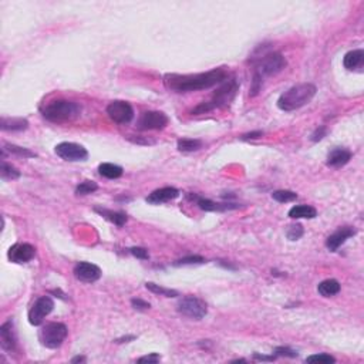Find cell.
<instances>
[{"mask_svg":"<svg viewBox=\"0 0 364 364\" xmlns=\"http://www.w3.org/2000/svg\"><path fill=\"white\" fill-rule=\"evenodd\" d=\"M168 125V117L161 111H145L138 118L137 128L140 131L164 130Z\"/></svg>","mask_w":364,"mask_h":364,"instance_id":"cell-10","label":"cell"},{"mask_svg":"<svg viewBox=\"0 0 364 364\" xmlns=\"http://www.w3.org/2000/svg\"><path fill=\"white\" fill-rule=\"evenodd\" d=\"M179 195V191L177 188L174 186H165V188H160L157 189L152 194H149V197L147 198V202L149 204H164V202H168V201H173L175 198Z\"/></svg>","mask_w":364,"mask_h":364,"instance_id":"cell-16","label":"cell"},{"mask_svg":"<svg viewBox=\"0 0 364 364\" xmlns=\"http://www.w3.org/2000/svg\"><path fill=\"white\" fill-rule=\"evenodd\" d=\"M195 199H197V204L199 205V208L204 210H226L238 208V205L216 204V202H212L210 199H205V198H195Z\"/></svg>","mask_w":364,"mask_h":364,"instance_id":"cell-24","label":"cell"},{"mask_svg":"<svg viewBox=\"0 0 364 364\" xmlns=\"http://www.w3.org/2000/svg\"><path fill=\"white\" fill-rule=\"evenodd\" d=\"M107 114L114 123L128 124L134 118V108L125 101H112L107 107Z\"/></svg>","mask_w":364,"mask_h":364,"instance_id":"cell-11","label":"cell"},{"mask_svg":"<svg viewBox=\"0 0 364 364\" xmlns=\"http://www.w3.org/2000/svg\"><path fill=\"white\" fill-rule=\"evenodd\" d=\"M303 234H304V231H303V226L300 225V223L290 225L289 229H288V238H289L290 241H297V239H300V238L303 236Z\"/></svg>","mask_w":364,"mask_h":364,"instance_id":"cell-32","label":"cell"},{"mask_svg":"<svg viewBox=\"0 0 364 364\" xmlns=\"http://www.w3.org/2000/svg\"><path fill=\"white\" fill-rule=\"evenodd\" d=\"M5 149H7L9 152L12 154L19 155V157H25V158H31V157H36L34 152H31L27 148H22V147H17V145H13V144H6L5 145Z\"/></svg>","mask_w":364,"mask_h":364,"instance_id":"cell-30","label":"cell"},{"mask_svg":"<svg viewBox=\"0 0 364 364\" xmlns=\"http://www.w3.org/2000/svg\"><path fill=\"white\" fill-rule=\"evenodd\" d=\"M145 288H147L148 290H151V292L155 293V295H161V296H165V297L178 296V292H177V290L162 288V286H160V284H155L152 283V282H147V283H145Z\"/></svg>","mask_w":364,"mask_h":364,"instance_id":"cell-26","label":"cell"},{"mask_svg":"<svg viewBox=\"0 0 364 364\" xmlns=\"http://www.w3.org/2000/svg\"><path fill=\"white\" fill-rule=\"evenodd\" d=\"M177 310L182 316L194 319V320H201L208 313L206 303L197 296H185L184 299H181Z\"/></svg>","mask_w":364,"mask_h":364,"instance_id":"cell-7","label":"cell"},{"mask_svg":"<svg viewBox=\"0 0 364 364\" xmlns=\"http://www.w3.org/2000/svg\"><path fill=\"white\" fill-rule=\"evenodd\" d=\"M56 154L64 161H70V162H77V161H86L88 157L87 149L75 142H60L59 145H56Z\"/></svg>","mask_w":364,"mask_h":364,"instance_id":"cell-9","label":"cell"},{"mask_svg":"<svg viewBox=\"0 0 364 364\" xmlns=\"http://www.w3.org/2000/svg\"><path fill=\"white\" fill-rule=\"evenodd\" d=\"M99 173L104 178L117 179L123 175V168L120 165H116V164H111V162H104V164H100Z\"/></svg>","mask_w":364,"mask_h":364,"instance_id":"cell-23","label":"cell"},{"mask_svg":"<svg viewBox=\"0 0 364 364\" xmlns=\"http://www.w3.org/2000/svg\"><path fill=\"white\" fill-rule=\"evenodd\" d=\"M74 276L83 283H94L101 278V269L90 262H79L74 266Z\"/></svg>","mask_w":364,"mask_h":364,"instance_id":"cell-12","label":"cell"},{"mask_svg":"<svg viewBox=\"0 0 364 364\" xmlns=\"http://www.w3.org/2000/svg\"><path fill=\"white\" fill-rule=\"evenodd\" d=\"M327 134V128L326 127H319V128H316L315 131H313V134H312V137H310V140L313 142H317L320 141V140H323L324 137H326Z\"/></svg>","mask_w":364,"mask_h":364,"instance_id":"cell-37","label":"cell"},{"mask_svg":"<svg viewBox=\"0 0 364 364\" xmlns=\"http://www.w3.org/2000/svg\"><path fill=\"white\" fill-rule=\"evenodd\" d=\"M68 330L63 323H49L40 332V341L47 349H59L67 337Z\"/></svg>","mask_w":364,"mask_h":364,"instance_id":"cell-6","label":"cell"},{"mask_svg":"<svg viewBox=\"0 0 364 364\" xmlns=\"http://www.w3.org/2000/svg\"><path fill=\"white\" fill-rule=\"evenodd\" d=\"M43 117L51 123H64L79 117L80 105L67 100H56L43 108Z\"/></svg>","mask_w":364,"mask_h":364,"instance_id":"cell-4","label":"cell"},{"mask_svg":"<svg viewBox=\"0 0 364 364\" xmlns=\"http://www.w3.org/2000/svg\"><path fill=\"white\" fill-rule=\"evenodd\" d=\"M161 360L160 354L157 353H151L148 356H144V357L138 358V363H158Z\"/></svg>","mask_w":364,"mask_h":364,"instance_id":"cell-38","label":"cell"},{"mask_svg":"<svg viewBox=\"0 0 364 364\" xmlns=\"http://www.w3.org/2000/svg\"><path fill=\"white\" fill-rule=\"evenodd\" d=\"M272 198L275 201H278L280 204L284 202H292V201H296L297 194L293 191H286V189H280V191H275L272 194Z\"/></svg>","mask_w":364,"mask_h":364,"instance_id":"cell-27","label":"cell"},{"mask_svg":"<svg viewBox=\"0 0 364 364\" xmlns=\"http://www.w3.org/2000/svg\"><path fill=\"white\" fill-rule=\"evenodd\" d=\"M252 63L255 66V73L259 74L262 79L266 75H275L280 73L286 67V59L283 54L278 51H262L258 57H252Z\"/></svg>","mask_w":364,"mask_h":364,"instance_id":"cell-5","label":"cell"},{"mask_svg":"<svg viewBox=\"0 0 364 364\" xmlns=\"http://www.w3.org/2000/svg\"><path fill=\"white\" fill-rule=\"evenodd\" d=\"M131 304L137 310H147V309L151 308V304L148 302H145V300H142V299H132Z\"/></svg>","mask_w":364,"mask_h":364,"instance_id":"cell-39","label":"cell"},{"mask_svg":"<svg viewBox=\"0 0 364 364\" xmlns=\"http://www.w3.org/2000/svg\"><path fill=\"white\" fill-rule=\"evenodd\" d=\"M350 160H352V152L349 149L336 148L327 155V165L333 168H339L346 165Z\"/></svg>","mask_w":364,"mask_h":364,"instance_id":"cell-17","label":"cell"},{"mask_svg":"<svg viewBox=\"0 0 364 364\" xmlns=\"http://www.w3.org/2000/svg\"><path fill=\"white\" fill-rule=\"evenodd\" d=\"M29 127L26 118H6L0 120V128L3 131H23Z\"/></svg>","mask_w":364,"mask_h":364,"instance_id":"cell-19","label":"cell"},{"mask_svg":"<svg viewBox=\"0 0 364 364\" xmlns=\"http://www.w3.org/2000/svg\"><path fill=\"white\" fill-rule=\"evenodd\" d=\"M306 363H336V358L330 354H313L306 358Z\"/></svg>","mask_w":364,"mask_h":364,"instance_id":"cell-31","label":"cell"},{"mask_svg":"<svg viewBox=\"0 0 364 364\" xmlns=\"http://www.w3.org/2000/svg\"><path fill=\"white\" fill-rule=\"evenodd\" d=\"M253 358H256V360H263V361H273V360H275V356L267 357V356H260V354H258V353H255V354H253Z\"/></svg>","mask_w":364,"mask_h":364,"instance_id":"cell-41","label":"cell"},{"mask_svg":"<svg viewBox=\"0 0 364 364\" xmlns=\"http://www.w3.org/2000/svg\"><path fill=\"white\" fill-rule=\"evenodd\" d=\"M205 259L202 256H198V255H194V256H185L182 259L177 260L175 265H199V263H204Z\"/></svg>","mask_w":364,"mask_h":364,"instance_id":"cell-33","label":"cell"},{"mask_svg":"<svg viewBox=\"0 0 364 364\" xmlns=\"http://www.w3.org/2000/svg\"><path fill=\"white\" fill-rule=\"evenodd\" d=\"M204 142L201 140H194V138H182V140H178V151L181 152H194V151H198V149L202 148Z\"/></svg>","mask_w":364,"mask_h":364,"instance_id":"cell-25","label":"cell"},{"mask_svg":"<svg viewBox=\"0 0 364 364\" xmlns=\"http://www.w3.org/2000/svg\"><path fill=\"white\" fill-rule=\"evenodd\" d=\"M317 215V210L310 206V205H296L293 208H290L289 216L292 219H313Z\"/></svg>","mask_w":364,"mask_h":364,"instance_id":"cell-20","label":"cell"},{"mask_svg":"<svg viewBox=\"0 0 364 364\" xmlns=\"http://www.w3.org/2000/svg\"><path fill=\"white\" fill-rule=\"evenodd\" d=\"M97 189H99V185L94 181H84L75 188V194L77 195H88V194H93Z\"/></svg>","mask_w":364,"mask_h":364,"instance_id":"cell-29","label":"cell"},{"mask_svg":"<svg viewBox=\"0 0 364 364\" xmlns=\"http://www.w3.org/2000/svg\"><path fill=\"white\" fill-rule=\"evenodd\" d=\"M54 309V302L50 296L39 297L29 310V321L33 326H40L43 323L44 317L49 316Z\"/></svg>","mask_w":364,"mask_h":364,"instance_id":"cell-8","label":"cell"},{"mask_svg":"<svg viewBox=\"0 0 364 364\" xmlns=\"http://www.w3.org/2000/svg\"><path fill=\"white\" fill-rule=\"evenodd\" d=\"M275 354L276 356H282V357H297V352L292 350L289 347H276L275 349Z\"/></svg>","mask_w":364,"mask_h":364,"instance_id":"cell-35","label":"cell"},{"mask_svg":"<svg viewBox=\"0 0 364 364\" xmlns=\"http://www.w3.org/2000/svg\"><path fill=\"white\" fill-rule=\"evenodd\" d=\"M95 212H99L100 215L104 216L105 219H108L110 222H112L114 225H117V226H123L124 223L127 222V214H124V212H114V210H110V209H104V208H95Z\"/></svg>","mask_w":364,"mask_h":364,"instance_id":"cell-22","label":"cell"},{"mask_svg":"<svg viewBox=\"0 0 364 364\" xmlns=\"http://www.w3.org/2000/svg\"><path fill=\"white\" fill-rule=\"evenodd\" d=\"M81 361H86V357L84 356H77L71 360V363H81Z\"/></svg>","mask_w":364,"mask_h":364,"instance_id":"cell-42","label":"cell"},{"mask_svg":"<svg viewBox=\"0 0 364 364\" xmlns=\"http://www.w3.org/2000/svg\"><path fill=\"white\" fill-rule=\"evenodd\" d=\"M34 255L36 249L30 243H16L9 249L7 258L13 263H27L34 258Z\"/></svg>","mask_w":364,"mask_h":364,"instance_id":"cell-13","label":"cell"},{"mask_svg":"<svg viewBox=\"0 0 364 364\" xmlns=\"http://www.w3.org/2000/svg\"><path fill=\"white\" fill-rule=\"evenodd\" d=\"M0 175L3 179H17L20 177V173L16 168L7 164V162H2V168H0Z\"/></svg>","mask_w":364,"mask_h":364,"instance_id":"cell-28","label":"cell"},{"mask_svg":"<svg viewBox=\"0 0 364 364\" xmlns=\"http://www.w3.org/2000/svg\"><path fill=\"white\" fill-rule=\"evenodd\" d=\"M354 235H356V229L354 228H352V226H341V228L337 229L334 234H332L327 238V249L332 251V252H336L347 239H350Z\"/></svg>","mask_w":364,"mask_h":364,"instance_id":"cell-14","label":"cell"},{"mask_svg":"<svg viewBox=\"0 0 364 364\" xmlns=\"http://www.w3.org/2000/svg\"><path fill=\"white\" fill-rule=\"evenodd\" d=\"M317 292L323 297H332L340 292V283L336 279H326V280L319 283Z\"/></svg>","mask_w":364,"mask_h":364,"instance_id":"cell-21","label":"cell"},{"mask_svg":"<svg viewBox=\"0 0 364 364\" xmlns=\"http://www.w3.org/2000/svg\"><path fill=\"white\" fill-rule=\"evenodd\" d=\"M226 79L228 73L225 68H215L201 74H167L164 77V83L173 91L185 93V91L206 90L216 84H221Z\"/></svg>","mask_w":364,"mask_h":364,"instance_id":"cell-1","label":"cell"},{"mask_svg":"<svg viewBox=\"0 0 364 364\" xmlns=\"http://www.w3.org/2000/svg\"><path fill=\"white\" fill-rule=\"evenodd\" d=\"M130 252H131V255H134V256H136V258H138V259L145 260L149 258L148 251H147V249H144V247H138V246L131 247Z\"/></svg>","mask_w":364,"mask_h":364,"instance_id":"cell-36","label":"cell"},{"mask_svg":"<svg viewBox=\"0 0 364 364\" xmlns=\"http://www.w3.org/2000/svg\"><path fill=\"white\" fill-rule=\"evenodd\" d=\"M363 60H364V51L363 50H353V51H349L347 54L343 59V66H344L347 70H357L363 66Z\"/></svg>","mask_w":364,"mask_h":364,"instance_id":"cell-18","label":"cell"},{"mask_svg":"<svg viewBox=\"0 0 364 364\" xmlns=\"http://www.w3.org/2000/svg\"><path fill=\"white\" fill-rule=\"evenodd\" d=\"M238 81L235 79H226V80L221 83V87L218 88L214 94V97L210 99V101H205L202 104H199L192 110V114H205V112L215 110V108H222L226 107L232 101H234L236 91H238Z\"/></svg>","mask_w":364,"mask_h":364,"instance_id":"cell-3","label":"cell"},{"mask_svg":"<svg viewBox=\"0 0 364 364\" xmlns=\"http://www.w3.org/2000/svg\"><path fill=\"white\" fill-rule=\"evenodd\" d=\"M262 83H263V79H262L259 74L255 73V74H253L252 86H251V93H249L251 97H255V95L259 94V91L262 90Z\"/></svg>","mask_w":364,"mask_h":364,"instance_id":"cell-34","label":"cell"},{"mask_svg":"<svg viewBox=\"0 0 364 364\" xmlns=\"http://www.w3.org/2000/svg\"><path fill=\"white\" fill-rule=\"evenodd\" d=\"M315 84L312 83H302L297 86L290 87L288 91H284L278 100V107L282 111H295L299 110L312 101L316 95Z\"/></svg>","mask_w":364,"mask_h":364,"instance_id":"cell-2","label":"cell"},{"mask_svg":"<svg viewBox=\"0 0 364 364\" xmlns=\"http://www.w3.org/2000/svg\"><path fill=\"white\" fill-rule=\"evenodd\" d=\"M0 341H2V349L6 352H14L16 346H17V339L16 333L13 329V321L9 320L0 327Z\"/></svg>","mask_w":364,"mask_h":364,"instance_id":"cell-15","label":"cell"},{"mask_svg":"<svg viewBox=\"0 0 364 364\" xmlns=\"http://www.w3.org/2000/svg\"><path fill=\"white\" fill-rule=\"evenodd\" d=\"M262 136H263L262 131H253V132L243 134V136L241 137V140H243V141H247V140H258V138H260Z\"/></svg>","mask_w":364,"mask_h":364,"instance_id":"cell-40","label":"cell"}]
</instances>
